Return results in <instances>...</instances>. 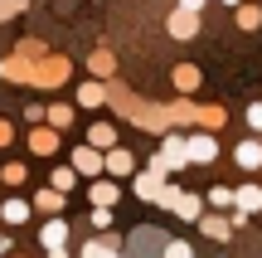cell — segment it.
<instances>
[{
	"mask_svg": "<svg viewBox=\"0 0 262 258\" xmlns=\"http://www.w3.org/2000/svg\"><path fill=\"white\" fill-rule=\"evenodd\" d=\"M185 161H189L185 142H180V136H165V146H160V156L150 161V171H180Z\"/></svg>",
	"mask_w": 262,
	"mask_h": 258,
	"instance_id": "1",
	"label": "cell"
},
{
	"mask_svg": "<svg viewBox=\"0 0 262 258\" xmlns=\"http://www.w3.org/2000/svg\"><path fill=\"white\" fill-rule=\"evenodd\" d=\"M170 34H175V39L199 34V15H194V10H175V15H170Z\"/></svg>",
	"mask_w": 262,
	"mask_h": 258,
	"instance_id": "2",
	"label": "cell"
},
{
	"mask_svg": "<svg viewBox=\"0 0 262 258\" xmlns=\"http://www.w3.org/2000/svg\"><path fill=\"white\" fill-rule=\"evenodd\" d=\"M185 151H189V161H214V156H219V142H214V136H189Z\"/></svg>",
	"mask_w": 262,
	"mask_h": 258,
	"instance_id": "3",
	"label": "cell"
},
{
	"mask_svg": "<svg viewBox=\"0 0 262 258\" xmlns=\"http://www.w3.org/2000/svg\"><path fill=\"white\" fill-rule=\"evenodd\" d=\"M73 171H83V175H97V171H102L97 146H78V151H73Z\"/></svg>",
	"mask_w": 262,
	"mask_h": 258,
	"instance_id": "4",
	"label": "cell"
},
{
	"mask_svg": "<svg viewBox=\"0 0 262 258\" xmlns=\"http://www.w3.org/2000/svg\"><path fill=\"white\" fill-rule=\"evenodd\" d=\"M160 190H165V171H150V175H141V181H136V195H141V200H160Z\"/></svg>",
	"mask_w": 262,
	"mask_h": 258,
	"instance_id": "5",
	"label": "cell"
},
{
	"mask_svg": "<svg viewBox=\"0 0 262 258\" xmlns=\"http://www.w3.org/2000/svg\"><path fill=\"white\" fill-rule=\"evenodd\" d=\"M107 171H112V175H131V171H136V156H131V151H107Z\"/></svg>",
	"mask_w": 262,
	"mask_h": 258,
	"instance_id": "6",
	"label": "cell"
},
{
	"mask_svg": "<svg viewBox=\"0 0 262 258\" xmlns=\"http://www.w3.org/2000/svg\"><path fill=\"white\" fill-rule=\"evenodd\" d=\"M29 151H34V156H49V151H58V136L39 127V132H29Z\"/></svg>",
	"mask_w": 262,
	"mask_h": 258,
	"instance_id": "7",
	"label": "cell"
},
{
	"mask_svg": "<svg viewBox=\"0 0 262 258\" xmlns=\"http://www.w3.org/2000/svg\"><path fill=\"white\" fill-rule=\"evenodd\" d=\"M233 205H238L243 214H253V210H262V190H257V185H243V190L233 195Z\"/></svg>",
	"mask_w": 262,
	"mask_h": 258,
	"instance_id": "8",
	"label": "cell"
},
{
	"mask_svg": "<svg viewBox=\"0 0 262 258\" xmlns=\"http://www.w3.org/2000/svg\"><path fill=\"white\" fill-rule=\"evenodd\" d=\"M238 166L257 171V166H262V142H238Z\"/></svg>",
	"mask_w": 262,
	"mask_h": 258,
	"instance_id": "9",
	"label": "cell"
},
{
	"mask_svg": "<svg viewBox=\"0 0 262 258\" xmlns=\"http://www.w3.org/2000/svg\"><path fill=\"white\" fill-rule=\"evenodd\" d=\"M88 142H93L97 151H112V142H117V132H112V127H107V122H97L93 132H88Z\"/></svg>",
	"mask_w": 262,
	"mask_h": 258,
	"instance_id": "10",
	"label": "cell"
},
{
	"mask_svg": "<svg viewBox=\"0 0 262 258\" xmlns=\"http://www.w3.org/2000/svg\"><path fill=\"white\" fill-rule=\"evenodd\" d=\"M63 239H68V224L63 220H49L44 224V244H49V249H63Z\"/></svg>",
	"mask_w": 262,
	"mask_h": 258,
	"instance_id": "11",
	"label": "cell"
},
{
	"mask_svg": "<svg viewBox=\"0 0 262 258\" xmlns=\"http://www.w3.org/2000/svg\"><path fill=\"white\" fill-rule=\"evenodd\" d=\"M0 214H5V224H25L29 220V205L25 200H5V205H0Z\"/></svg>",
	"mask_w": 262,
	"mask_h": 258,
	"instance_id": "12",
	"label": "cell"
},
{
	"mask_svg": "<svg viewBox=\"0 0 262 258\" xmlns=\"http://www.w3.org/2000/svg\"><path fill=\"white\" fill-rule=\"evenodd\" d=\"M175 210H180V220H204V214H199V200H194V195H180V200H175Z\"/></svg>",
	"mask_w": 262,
	"mask_h": 258,
	"instance_id": "13",
	"label": "cell"
},
{
	"mask_svg": "<svg viewBox=\"0 0 262 258\" xmlns=\"http://www.w3.org/2000/svg\"><path fill=\"white\" fill-rule=\"evenodd\" d=\"M93 200H97V210H112V200H117V185H93Z\"/></svg>",
	"mask_w": 262,
	"mask_h": 258,
	"instance_id": "14",
	"label": "cell"
},
{
	"mask_svg": "<svg viewBox=\"0 0 262 258\" xmlns=\"http://www.w3.org/2000/svg\"><path fill=\"white\" fill-rule=\"evenodd\" d=\"M34 205L54 214V210H63V195H58V190H39V195H34Z\"/></svg>",
	"mask_w": 262,
	"mask_h": 258,
	"instance_id": "15",
	"label": "cell"
},
{
	"mask_svg": "<svg viewBox=\"0 0 262 258\" xmlns=\"http://www.w3.org/2000/svg\"><path fill=\"white\" fill-rule=\"evenodd\" d=\"M78 103H83V107H97V103H102V88H97V83H83V88H78Z\"/></svg>",
	"mask_w": 262,
	"mask_h": 258,
	"instance_id": "16",
	"label": "cell"
},
{
	"mask_svg": "<svg viewBox=\"0 0 262 258\" xmlns=\"http://www.w3.org/2000/svg\"><path fill=\"white\" fill-rule=\"evenodd\" d=\"M238 25H243V29H257V25H262V10L243 5V10H238Z\"/></svg>",
	"mask_w": 262,
	"mask_h": 258,
	"instance_id": "17",
	"label": "cell"
},
{
	"mask_svg": "<svg viewBox=\"0 0 262 258\" xmlns=\"http://www.w3.org/2000/svg\"><path fill=\"white\" fill-rule=\"evenodd\" d=\"M83 258H117L112 244H83Z\"/></svg>",
	"mask_w": 262,
	"mask_h": 258,
	"instance_id": "18",
	"label": "cell"
},
{
	"mask_svg": "<svg viewBox=\"0 0 262 258\" xmlns=\"http://www.w3.org/2000/svg\"><path fill=\"white\" fill-rule=\"evenodd\" d=\"M73 181H78V171H54V190H58V195L73 190Z\"/></svg>",
	"mask_w": 262,
	"mask_h": 258,
	"instance_id": "19",
	"label": "cell"
},
{
	"mask_svg": "<svg viewBox=\"0 0 262 258\" xmlns=\"http://www.w3.org/2000/svg\"><path fill=\"white\" fill-rule=\"evenodd\" d=\"M199 229L214 234V239H228V224H224V220H199Z\"/></svg>",
	"mask_w": 262,
	"mask_h": 258,
	"instance_id": "20",
	"label": "cell"
},
{
	"mask_svg": "<svg viewBox=\"0 0 262 258\" xmlns=\"http://www.w3.org/2000/svg\"><path fill=\"white\" fill-rule=\"evenodd\" d=\"M175 83H180V88H194V83H199V73H194V68H180Z\"/></svg>",
	"mask_w": 262,
	"mask_h": 258,
	"instance_id": "21",
	"label": "cell"
},
{
	"mask_svg": "<svg viewBox=\"0 0 262 258\" xmlns=\"http://www.w3.org/2000/svg\"><path fill=\"white\" fill-rule=\"evenodd\" d=\"M165 258H189V244H180V239L165 244Z\"/></svg>",
	"mask_w": 262,
	"mask_h": 258,
	"instance_id": "22",
	"label": "cell"
},
{
	"mask_svg": "<svg viewBox=\"0 0 262 258\" xmlns=\"http://www.w3.org/2000/svg\"><path fill=\"white\" fill-rule=\"evenodd\" d=\"M25 181V166H5V185H19Z\"/></svg>",
	"mask_w": 262,
	"mask_h": 258,
	"instance_id": "23",
	"label": "cell"
},
{
	"mask_svg": "<svg viewBox=\"0 0 262 258\" xmlns=\"http://www.w3.org/2000/svg\"><path fill=\"white\" fill-rule=\"evenodd\" d=\"M112 68V54H93V73H107Z\"/></svg>",
	"mask_w": 262,
	"mask_h": 258,
	"instance_id": "24",
	"label": "cell"
},
{
	"mask_svg": "<svg viewBox=\"0 0 262 258\" xmlns=\"http://www.w3.org/2000/svg\"><path fill=\"white\" fill-rule=\"evenodd\" d=\"M248 122H253L257 132H262V103H253V107H248Z\"/></svg>",
	"mask_w": 262,
	"mask_h": 258,
	"instance_id": "25",
	"label": "cell"
},
{
	"mask_svg": "<svg viewBox=\"0 0 262 258\" xmlns=\"http://www.w3.org/2000/svg\"><path fill=\"white\" fill-rule=\"evenodd\" d=\"M10 142H15V132H10V122L0 117V146H10Z\"/></svg>",
	"mask_w": 262,
	"mask_h": 258,
	"instance_id": "26",
	"label": "cell"
},
{
	"mask_svg": "<svg viewBox=\"0 0 262 258\" xmlns=\"http://www.w3.org/2000/svg\"><path fill=\"white\" fill-rule=\"evenodd\" d=\"M180 10H194V15H199V10H204V0H180Z\"/></svg>",
	"mask_w": 262,
	"mask_h": 258,
	"instance_id": "27",
	"label": "cell"
},
{
	"mask_svg": "<svg viewBox=\"0 0 262 258\" xmlns=\"http://www.w3.org/2000/svg\"><path fill=\"white\" fill-rule=\"evenodd\" d=\"M0 253H10V244H5V234H0Z\"/></svg>",
	"mask_w": 262,
	"mask_h": 258,
	"instance_id": "28",
	"label": "cell"
},
{
	"mask_svg": "<svg viewBox=\"0 0 262 258\" xmlns=\"http://www.w3.org/2000/svg\"><path fill=\"white\" fill-rule=\"evenodd\" d=\"M224 5H238V0H224Z\"/></svg>",
	"mask_w": 262,
	"mask_h": 258,
	"instance_id": "29",
	"label": "cell"
},
{
	"mask_svg": "<svg viewBox=\"0 0 262 258\" xmlns=\"http://www.w3.org/2000/svg\"><path fill=\"white\" fill-rule=\"evenodd\" d=\"M0 73H5V64H0Z\"/></svg>",
	"mask_w": 262,
	"mask_h": 258,
	"instance_id": "30",
	"label": "cell"
}]
</instances>
